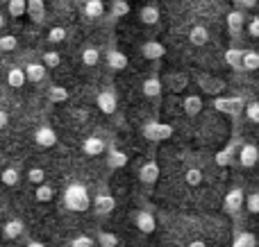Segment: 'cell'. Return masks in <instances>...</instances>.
Returning a JSON list of instances; mask_svg holds the SVG:
<instances>
[{
  "mask_svg": "<svg viewBox=\"0 0 259 247\" xmlns=\"http://www.w3.org/2000/svg\"><path fill=\"white\" fill-rule=\"evenodd\" d=\"M48 98H50V102H66L68 91L64 89V86H53V89L48 91Z\"/></svg>",
  "mask_w": 259,
  "mask_h": 247,
  "instance_id": "obj_29",
  "label": "cell"
},
{
  "mask_svg": "<svg viewBox=\"0 0 259 247\" xmlns=\"http://www.w3.org/2000/svg\"><path fill=\"white\" fill-rule=\"evenodd\" d=\"M16 36H12V34H5V36H0V50H5V52H7V50H14L16 48Z\"/></svg>",
  "mask_w": 259,
  "mask_h": 247,
  "instance_id": "obj_38",
  "label": "cell"
},
{
  "mask_svg": "<svg viewBox=\"0 0 259 247\" xmlns=\"http://www.w3.org/2000/svg\"><path fill=\"white\" fill-rule=\"evenodd\" d=\"M246 113H248V120L257 122L259 120V104L257 102H250V104H248V109H246Z\"/></svg>",
  "mask_w": 259,
  "mask_h": 247,
  "instance_id": "obj_44",
  "label": "cell"
},
{
  "mask_svg": "<svg viewBox=\"0 0 259 247\" xmlns=\"http://www.w3.org/2000/svg\"><path fill=\"white\" fill-rule=\"evenodd\" d=\"M184 181H187V186H200V181H202V172L198 170V168H189L187 175H184Z\"/></svg>",
  "mask_w": 259,
  "mask_h": 247,
  "instance_id": "obj_32",
  "label": "cell"
},
{
  "mask_svg": "<svg viewBox=\"0 0 259 247\" xmlns=\"http://www.w3.org/2000/svg\"><path fill=\"white\" fill-rule=\"evenodd\" d=\"M107 163L112 168H123L127 163V157L121 152V150H109V157H107Z\"/></svg>",
  "mask_w": 259,
  "mask_h": 247,
  "instance_id": "obj_28",
  "label": "cell"
},
{
  "mask_svg": "<svg viewBox=\"0 0 259 247\" xmlns=\"http://www.w3.org/2000/svg\"><path fill=\"white\" fill-rule=\"evenodd\" d=\"M116 95L112 93V91H105V93L98 95V109L103 113H114L116 111Z\"/></svg>",
  "mask_w": 259,
  "mask_h": 247,
  "instance_id": "obj_8",
  "label": "cell"
},
{
  "mask_svg": "<svg viewBox=\"0 0 259 247\" xmlns=\"http://www.w3.org/2000/svg\"><path fill=\"white\" fill-rule=\"evenodd\" d=\"M100 243H103V247H114V245H116V236H112V234H100Z\"/></svg>",
  "mask_w": 259,
  "mask_h": 247,
  "instance_id": "obj_46",
  "label": "cell"
},
{
  "mask_svg": "<svg viewBox=\"0 0 259 247\" xmlns=\"http://www.w3.org/2000/svg\"><path fill=\"white\" fill-rule=\"evenodd\" d=\"M66 39V30L64 27H50L48 32V41H53V43H59V41Z\"/></svg>",
  "mask_w": 259,
  "mask_h": 247,
  "instance_id": "obj_37",
  "label": "cell"
},
{
  "mask_svg": "<svg viewBox=\"0 0 259 247\" xmlns=\"http://www.w3.org/2000/svg\"><path fill=\"white\" fill-rule=\"evenodd\" d=\"M103 12H105L103 0H87V5H84V14H87L89 18H98V16H103Z\"/></svg>",
  "mask_w": 259,
  "mask_h": 247,
  "instance_id": "obj_22",
  "label": "cell"
},
{
  "mask_svg": "<svg viewBox=\"0 0 259 247\" xmlns=\"http://www.w3.org/2000/svg\"><path fill=\"white\" fill-rule=\"evenodd\" d=\"M3 234H5V238H9V240L18 238V236L23 234V222H21V220H9V222H5Z\"/></svg>",
  "mask_w": 259,
  "mask_h": 247,
  "instance_id": "obj_19",
  "label": "cell"
},
{
  "mask_svg": "<svg viewBox=\"0 0 259 247\" xmlns=\"http://www.w3.org/2000/svg\"><path fill=\"white\" fill-rule=\"evenodd\" d=\"M25 12L34 23H44V0H25Z\"/></svg>",
  "mask_w": 259,
  "mask_h": 247,
  "instance_id": "obj_10",
  "label": "cell"
},
{
  "mask_svg": "<svg viewBox=\"0 0 259 247\" xmlns=\"http://www.w3.org/2000/svg\"><path fill=\"white\" fill-rule=\"evenodd\" d=\"M71 247H94V240L89 236H75L71 240Z\"/></svg>",
  "mask_w": 259,
  "mask_h": 247,
  "instance_id": "obj_43",
  "label": "cell"
},
{
  "mask_svg": "<svg viewBox=\"0 0 259 247\" xmlns=\"http://www.w3.org/2000/svg\"><path fill=\"white\" fill-rule=\"evenodd\" d=\"M184 86H187V77H184V75H173V77H170V89H173V91H178V93H180Z\"/></svg>",
  "mask_w": 259,
  "mask_h": 247,
  "instance_id": "obj_42",
  "label": "cell"
},
{
  "mask_svg": "<svg viewBox=\"0 0 259 247\" xmlns=\"http://www.w3.org/2000/svg\"><path fill=\"white\" fill-rule=\"evenodd\" d=\"M134 225H137L139 231H143V234H152L155 231V216H152L150 211H137L134 213Z\"/></svg>",
  "mask_w": 259,
  "mask_h": 247,
  "instance_id": "obj_3",
  "label": "cell"
},
{
  "mask_svg": "<svg viewBox=\"0 0 259 247\" xmlns=\"http://www.w3.org/2000/svg\"><path fill=\"white\" fill-rule=\"evenodd\" d=\"M189 41H191L193 45H205L207 41H209V32H207V27H202V25L191 27V32H189Z\"/></svg>",
  "mask_w": 259,
  "mask_h": 247,
  "instance_id": "obj_16",
  "label": "cell"
},
{
  "mask_svg": "<svg viewBox=\"0 0 259 247\" xmlns=\"http://www.w3.org/2000/svg\"><path fill=\"white\" fill-rule=\"evenodd\" d=\"M34 141L41 148H53V145L57 143V134H55L50 127H39V130L34 132Z\"/></svg>",
  "mask_w": 259,
  "mask_h": 247,
  "instance_id": "obj_6",
  "label": "cell"
},
{
  "mask_svg": "<svg viewBox=\"0 0 259 247\" xmlns=\"http://www.w3.org/2000/svg\"><path fill=\"white\" fill-rule=\"evenodd\" d=\"M18 179H21V175H18L16 168H5L3 175H0V181H3L5 186H16Z\"/></svg>",
  "mask_w": 259,
  "mask_h": 247,
  "instance_id": "obj_26",
  "label": "cell"
},
{
  "mask_svg": "<svg viewBox=\"0 0 259 247\" xmlns=\"http://www.w3.org/2000/svg\"><path fill=\"white\" fill-rule=\"evenodd\" d=\"M214 107L219 109V111H225V113H237V109L241 107V100H239V98H232V100L216 98L214 100Z\"/></svg>",
  "mask_w": 259,
  "mask_h": 247,
  "instance_id": "obj_15",
  "label": "cell"
},
{
  "mask_svg": "<svg viewBox=\"0 0 259 247\" xmlns=\"http://www.w3.org/2000/svg\"><path fill=\"white\" fill-rule=\"evenodd\" d=\"M189 247H207V245H205V240H191Z\"/></svg>",
  "mask_w": 259,
  "mask_h": 247,
  "instance_id": "obj_49",
  "label": "cell"
},
{
  "mask_svg": "<svg viewBox=\"0 0 259 247\" xmlns=\"http://www.w3.org/2000/svg\"><path fill=\"white\" fill-rule=\"evenodd\" d=\"M170 127L168 125H159V122H150V125L146 127V139H150V141H161V139H168L170 136Z\"/></svg>",
  "mask_w": 259,
  "mask_h": 247,
  "instance_id": "obj_4",
  "label": "cell"
},
{
  "mask_svg": "<svg viewBox=\"0 0 259 247\" xmlns=\"http://www.w3.org/2000/svg\"><path fill=\"white\" fill-rule=\"evenodd\" d=\"M257 161V148L255 145H243L241 150H239V163H241L243 168H252Z\"/></svg>",
  "mask_w": 259,
  "mask_h": 247,
  "instance_id": "obj_9",
  "label": "cell"
},
{
  "mask_svg": "<svg viewBox=\"0 0 259 247\" xmlns=\"http://www.w3.org/2000/svg\"><path fill=\"white\" fill-rule=\"evenodd\" d=\"M23 73H25V80L41 82L46 77V66H44V64H39V61H32V64H27V68Z\"/></svg>",
  "mask_w": 259,
  "mask_h": 247,
  "instance_id": "obj_13",
  "label": "cell"
},
{
  "mask_svg": "<svg viewBox=\"0 0 259 247\" xmlns=\"http://www.w3.org/2000/svg\"><path fill=\"white\" fill-rule=\"evenodd\" d=\"M157 177H159V166H157L155 161H148L141 166V170H139V179L143 181V184H155Z\"/></svg>",
  "mask_w": 259,
  "mask_h": 247,
  "instance_id": "obj_5",
  "label": "cell"
},
{
  "mask_svg": "<svg viewBox=\"0 0 259 247\" xmlns=\"http://www.w3.org/2000/svg\"><path fill=\"white\" fill-rule=\"evenodd\" d=\"M243 204L248 207V211L250 213H257L259 211V193H250L246 200H243Z\"/></svg>",
  "mask_w": 259,
  "mask_h": 247,
  "instance_id": "obj_39",
  "label": "cell"
},
{
  "mask_svg": "<svg viewBox=\"0 0 259 247\" xmlns=\"http://www.w3.org/2000/svg\"><path fill=\"white\" fill-rule=\"evenodd\" d=\"M5 125H7V113H5V111H0V130H3Z\"/></svg>",
  "mask_w": 259,
  "mask_h": 247,
  "instance_id": "obj_48",
  "label": "cell"
},
{
  "mask_svg": "<svg viewBox=\"0 0 259 247\" xmlns=\"http://www.w3.org/2000/svg\"><path fill=\"white\" fill-rule=\"evenodd\" d=\"M182 109H184V113H187V116H196V113H200V109H202L200 95H184Z\"/></svg>",
  "mask_w": 259,
  "mask_h": 247,
  "instance_id": "obj_12",
  "label": "cell"
},
{
  "mask_svg": "<svg viewBox=\"0 0 259 247\" xmlns=\"http://www.w3.org/2000/svg\"><path fill=\"white\" fill-rule=\"evenodd\" d=\"M139 16H141V23L155 25V23L159 21V9H157V5H146V7L139 12Z\"/></svg>",
  "mask_w": 259,
  "mask_h": 247,
  "instance_id": "obj_17",
  "label": "cell"
},
{
  "mask_svg": "<svg viewBox=\"0 0 259 247\" xmlns=\"http://www.w3.org/2000/svg\"><path fill=\"white\" fill-rule=\"evenodd\" d=\"M225 61H228L232 68H237V71H239V68H241V50H239V48H230L228 52H225Z\"/></svg>",
  "mask_w": 259,
  "mask_h": 247,
  "instance_id": "obj_30",
  "label": "cell"
},
{
  "mask_svg": "<svg viewBox=\"0 0 259 247\" xmlns=\"http://www.w3.org/2000/svg\"><path fill=\"white\" fill-rule=\"evenodd\" d=\"M34 198L39 200L41 204L50 202V200L55 198V191H53V186H50V184H46V181H44V184H39V186H36V193H34Z\"/></svg>",
  "mask_w": 259,
  "mask_h": 247,
  "instance_id": "obj_23",
  "label": "cell"
},
{
  "mask_svg": "<svg viewBox=\"0 0 259 247\" xmlns=\"http://www.w3.org/2000/svg\"><path fill=\"white\" fill-rule=\"evenodd\" d=\"M127 12H130V5L125 3V0H116V3L112 5V14H114V16H125Z\"/></svg>",
  "mask_w": 259,
  "mask_h": 247,
  "instance_id": "obj_40",
  "label": "cell"
},
{
  "mask_svg": "<svg viewBox=\"0 0 259 247\" xmlns=\"http://www.w3.org/2000/svg\"><path fill=\"white\" fill-rule=\"evenodd\" d=\"M7 84L14 86V89L25 84V73H23V68H12V71L7 73Z\"/></svg>",
  "mask_w": 259,
  "mask_h": 247,
  "instance_id": "obj_24",
  "label": "cell"
},
{
  "mask_svg": "<svg viewBox=\"0 0 259 247\" xmlns=\"http://www.w3.org/2000/svg\"><path fill=\"white\" fill-rule=\"evenodd\" d=\"M141 52L146 59H161L166 50H164V45L157 43V41H146V43L141 45Z\"/></svg>",
  "mask_w": 259,
  "mask_h": 247,
  "instance_id": "obj_11",
  "label": "cell"
},
{
  "mask_svg": "<svg viewBox=\"0 0 259 247\" xmlns=\"http://www.w3.org/2000/svg\"><path fill=\"white\" fill-rule=\"evenodd\" d=\"M94 204H96V213H100V216H105V213L114 211V207H116V202H114V198H112V195H107V193L98 195Z\"/></svg>",
  "mask_w": 259,
  "mask_h": 247,
  "instance_id": "obj_14",
  "label": "cell"
},
{
  "mask_svg": "<svg viewBox=\"0 0 259 247\" xmlns=\"http://www.w3.org/2000/svg\"><path fill=\"white\" fill-rule=\"evenodd\" d=\"M241 66L248 68V71H255L259 66V54L252 52V50H248V52H241Z\"/></svg>",
  "mask_w": 259,
  "mask_h": 247,
  "instance_id": "obj_27",
  "label": "cell"
},
{
  "mask_svg": "<svg viewBox=\"0 0 259 247\" xmlns=\"http://www.w3.org/2000/svg\"><path fill=\"white\" fill-rule=\"evenodd\" d=\"M3 27H5V16L0 14V30H3Z\"/></svg>",
  "mask_w": 259,
  "mask_h": 247,
  "instance_id": "obj_51",
  "label": "cell"
},
{
  "mask_svg": "<svg viewBox=\"0 0 259 247\" xmlns=\"http://www.w3.org/2000/svg\"><path fill=\"white\" fill-rule=\"evenodd\" d=\"M198 82H200V86H202V89H205L209 95H216L221 89H223V82H219V80H211V77H200V80H198Z\"/></svg>",
  "mask_w": 259,
  "mask_h": 247,
  "instance_id": "obj_25",
  "label": "cell"
},
{
  "mask_svg": "<svg viewBox=\"0 0 259 247\" xmlns=\"http://www.w3.org/2000/svg\"><path fill=\"white\" fill-rule=\"evenodd\" d=\"M232 247H255V236L248 234V231H243V234H239L237 238H234Z\"/></svg>",
  "mask_w": 259,
  "mask_h": 247,
  "instance_id": "obj_33",
  "label": "cell"
},
{
  "mask_svg": "<svg viewBox=\"0 0 259 247\" xmlns=\"http://www.w3.org/2000/svg\"><path fill=\"white\" fill-rule=\"evenodd\" d=\"M237 5H241V7H246V9H252L257 5V0H237Z\"/></svg>",
  "mask_w": 259,
  "mask_h": 247,
  "instance_id": "obj_47",
  "label": "cell"
},
{
  "mask_svg": "<svg viewBox=\"0 0 259 247\" xmlns=\"http://www.w3.org/2000/svg\"><path fill=\"white\" fill-rule=\"evenodd\" d=\"M0 247H3V245H0Z\"/></svg>",
  "mask_w": 259,
  "mask_h": 247,
  "instance_id": "obj_52",
  "label": "cell"
},
{
  "mask_svg": "<svg viewBox=\"0 0 259 247\" xmlns=\"http://www.w3.org/2000/svg\"><path fill=\"white\" fill-rule=\"evenodd\" d=\"M27 247H46L44 243H41V240H32V243L30 245H27Z\"/></svg>",
  "mask_w": 259,
  "mask_h": 247,
  "instance_id": "obj_50",
  "label": "cell"
},
{
  "mask_svg": "<svg viewBox=\"0 0 259 247\" xmlns=\"http://www.w3.org/2000/svg\"><path fill=\"white\" fill-rule=\"evenodd\" d=\"M27 179L32 181V184H44V179H46V172L41 170V168H30V172H27Z\"/></svg>",
  "mask_w": 259,
  "mask_h": 247,
  "instance_id": "obj_36",
  "label": "cell"
},
{
  "mask_svg": "<svg viewBox=\"0 0 259 247\" xmlns=\"http://www.w3.org/2000/svg\"><path fill=\"white\" fill-rule=\"evenodd\" d=\"M243 23H246V18H243V14L239 12V9H232V12L228 14V27L232 30V34H237V32L241 30Z\"/></svg>",
  "mask_w": 259,
  "mask_h": 247,
  "instance_id": "obj_20",
  "label": "cell"
},
{
  "mask_svg": "<svg viewBox=\"0 0 259 247\" xmlns=\"http://www.w3.org/2000/svg\"><path fill=\"white\" fill-rule=\"evenodd\" d=\"M64 204H66V209H71V211H87V209L91 207V200L82 184H71L66 189V193H64Z\"/></svg>",
  "mask_w": 259,
  "mask_h": 247,
  "instance_id": "obj_1",
  "label": "cell"
},
{
  "mask_svg": "<svg viewBox=\"0 0 259 247\" xmlns=\"http://www.w3.org/2000/svg\"><path fill=\"white\" fill-rule=\"evenodd\" d=\"M243 200H246V195H243L241 189H232L228 195H225V211L228 213H239L243 207Z\"/></svg>",
  "mask_w": 259,
  "mask_h": 247,
  "instance_id": "obj_2",
  "label": "cell"
},
{
  "mask_svg": "<svg viewBox=\"0 0 259 247\" xmlns=\"http://www.w3.org/2000/svg\"><path fill=\"white\" fill-rule=\"evenodd\" d=\"M59 61H62V57H59V52H44V57H41V64L44 66H48V68H55V66H59Z\"/></svg>",
  "mask_w": 259,
  "mask_h": 247,
  "instance_id": "obj_34",
  "label": "cell"
},
{
  "mask_svg": "<svg viewBox=\"0 0 259 247\" xmlns=\"http://www.w3.org/2000/svg\"><path fill=\"white\" fill-rule=\"evenodd\" d=\"M82 61H84L87 66H96V64L100 61V52L96 48H84L82 50Z\"/></svg>",
  "mask_w": 259,
  "mask_h": 247,
  "instance_id": "obj_31",
  "label": "cell"
},
{
  "mask_svg": "<svg viewBox=\"0 0 259 247\" xmlns=\"http://www.w3.org/2000/svg\"><path fill=\"white\" fill-rule=\"evenodd\" d=\"M143 93H146L148 98H157V95L161 93V82L157 80V77H148V80L143 82Z\"/></svg>",
  "mask_w": 259,
  "mask_h": 247,
  "instance_id": "obj_21",
  "label": "cell"
},
{
  "mask_svg": "<svg viewBox=\"0 0 259 247\" xmlns=\"http://www.w3.org/2000/svg\"><path fill=\"white\" fill-rule=\"evenodd\" d=\"M216 163L223 168H228L230 163H232V150H223V152L216 154Z\"/></svg>",
  "mask_w": 259,
  "mask_h": 247,
  "instance_id": "obj_41",
  "label": "cell"
},
{
  "mask_svg": "<svg viewBox=\"0 0 259 247\" xmlns=\"http://www.w3.org/2000/svg\"><path fill=\"white\" fill-rule=\"evenodd\" d=\"M107 64L114 71H123V68L127 66V57L123 52H118V50H112V52L107 54Z\"/></svg>",
  "mask_w": 259,
  "mask_h": 247,
  "instance_id": "obj_18",
  "label": "cell"
},
{
  "mask_svg": "<svg viewBox=\"0 0 259 247\" xmlns=\"http://www.w3.org/2000/svg\"><path fill=\"white\" fill-rule=\"evenodd\" d=\"M9 14L12 16H23L25 14V0H9Z\"/></svg>",
  "mask_w": 259,
  "mask_h": 247,
  "instance_id": "obj_35",
  "label": "cell"
},
{
  "mask_svg": "<svg viewBox=\"0 0 259 247\" xmlns=\"http://www.w3.org/2000/svg\"><path fill=\"white\" fill-rule=\"evenodd\" d=\"M82 150H84L89 157H98V154L105 152V141L98 139V136H89V139L82 143Z\"/></svg>",
  "mask_w": 259,
  "mask_h": 247,
  "instance_id": "obj_7",
  "label": "cell"
},
{
  "mask_svg": "<svg viewBox=\"0 0 259 247\" xmlns=\"http://www.w3.org/2000/svg\"><path fill=\"white\" fill-rule=\"evenodd\" d=\"M248 32H250V36H257L259 34V18L252 16L250 21H248Z\"/></svg>",
  "mask_w": 259,
  "mask_h": 247,
  "instance_id": "obj_45",
  "label": "cell"
}]
</instances>
